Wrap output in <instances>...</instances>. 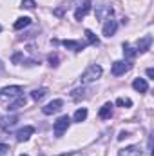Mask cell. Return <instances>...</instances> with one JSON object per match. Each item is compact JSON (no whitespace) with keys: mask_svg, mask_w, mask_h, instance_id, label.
<instances>
[{"mask_svg":"<svg viewBox=\"0 0 154 156\" xmlns=\"http://www.w3.org/2000/svg\"><path fill=\"white\" fill-rule=\"evenodd\" d=\"M102 73H103L102 66H96V64H93V66H89V67H87V69L82 73L80 82H82V83H91V82H96L98 78L102 76Z\"/></svg>","mask_w":154,"mask_h":156,"instance_id":"6da1fadb","label":"cell"},{"mask_svg":"<svg viewBox=\"0 0 154 156\" xmlns=\"http://www.w3.org/2000/svg\"><path fill=\"white\" fill-rule=\"evenodd\" d=\"M69 125H71V118L67 116V115H64V116H60L56 122H54V127H53V131H54V136H62L67 129H69Z\"/></svg>","mask_w":154,"mask_h":156,"instance_id":"7a4b0ae2","label":"cell"},{"mask_svg":"<svg viewBox=\"0 0 154 156\" xmlns=\"http://www.w3.org/2000/svg\"><path fill=\"white\" fill-rule=\"evenodd\" d=\"M62 107H64V102L62 100H53V102H49L47 105L42 107V113L44 115H54V113L62 111Z\"/></svg>","mask_w":154,"mask_h":156,"instance_id":"3957f363","label":"cell"},{"mask_svg":"<svg viewBox=\"0 0 154 156\" xmlns=\"http://www.w3.org/2000/svg\"><path fill=\"white\" fill-rule=\"evenodd\" d=\"M113 16V7L107 5V4H102V5H96V18L98 20H107Z\"/></svg>","mask_w":154,"mask_h":156,"instance_id":"277c9868","label":"cell"},{"mask_svg":"<svg viewBox=\"0 0 154 156\" xmlns=\"http://www.w3.org/2000/svg\"><path fill=\"white\" fill-rule=\"evenodd\" d=\"M129 69H131V64H129V62L118 60V62L113 64V75H114V76H121V75H125Z\"/></svg>","mask_w":154,"mask_h":156,"instance_id":"5b68a950","label":"cell"},{"mask_svg":"<svg viewBox=\"0 0 154 156\" xmlns=\"http://www.w3.org/2000/svg\"><path fill=\"white\" fill-rule=\"evenodd\" d=\"M33 133H35V127H33V125H26V127H22L20 131H16V134H15V136H16V140H18V142H27V140L31 138V134H33Z\"/></svg>","mask_w":154,"mask_h":156,"instance_id":"8992f818","label":"cell"},{"mask_svg":"<svg viewBox=\"0 0 154 156\" xmlns=\"http://www.w3.org/2000/svg\"><path fill=\"white\" fill-rule=\"evenodd\" d=\"M16 122H18V116H16V115H11V116H2V118H0V129L9 131V129H13V127L16 125Z\"/></svg>","mask_w":154,"mask_h":156,"instance_id":"52a82bcc","label":"cell"},{"mask_svg":"<svg viewBox=\"0 0 154 156\" xmlns=\"http://www.w3.org/2000/svg\"><path fill=\"white\" fill-rule=\"evenodd\" d=\"M22 93H24V89H22L20 85H7V87H4V89L0 91V94H4V96H9V98L20 96Z\"/></svg>","mask_w":154,"mask_h":156,"instance_id":"ba28073f","label":"cell"},{"mask_svg":"<svg viewBox=\"0 0 154 156\" xmlns=\"http://www.w3.org/2000/svg\"><path fill=\"white\" fill-rule=\"evenodd\" d=\"M116 29H118V22L113 20V18H107L105 24H103L102 33H103V37H113V35L116 33Z\"/></svg>","mask_w":154,"mask_h":156,"instance_id":"9c48e42d","label":"cell"},{"mask_svg":"<svg viewBox=\"0 0 154 156\" xmlns=\"http://www.w3.org/2000/svg\"><path fill=\"white\" fill-rule=\"evenodd\" d=\"M151 44H152V37H151V35H145L143 38L138 40V44H136V51H138V53H145V51L151 49Z\"/></svg>","mask_w":154,"mask_h":156,"instance_id":"30bf717a","label":"cell"},{"mask_svg":"<svg viewBox=\"0 0 154 156\" xmlns=\"http://www.w3.org/2000/svg\"><path fill=\"white\" fill-rule=\"evenodd\" d=\"M91 11V0H85L80 7H78L76 11H75V16H76V20H82L83 16H87V13Z\"/></svg>","mask_w":154,"mask_h":156,"instance_id":"8fae6325","label":"cell"},{"mask_svg":"<svg viewBox=\"0 0 154 156\" xmlns=\"http://www.w3.org/2000/svg\"><path fill=\"white\" fill-rule=\"evenodd\" d=\"M118 156H142V149L138 145H131V147H125V149H120Z\"/></svg>","mask_w":154,"mask_h":156,"instance_id":"7c38bea8","label":"cell"},{"mask_svg":"<svg viewBox=\"0 0 154 156\" xmlns=\"http://www.w3.org/2000/svg\"><path fill=\"white\" fill-rule=\"evenodd\" d=\"M132 87H134L138 93H145V91L149 89V83H147L145 78H136V80L132 82Z\"/></svg>","mask_w":154,"mask_h":156,"instance_id":"4fadbf2b","label":"cell"},{"mask_svg":"<svg viewBox=\"0 0 154 156\" xmlns=\"http://www.w3.org/2000/svg\"><path fill=\"white\" fill-rule=\"evenodd\" d=\"M26 104H27V98L20 94L13 104H9V105H7V109H9V111H16V109H20V107H26Z\"/></svg>","mask_w":154,"mask_h":156,"instance_id":"5bb4252c","label":"cell"},{"mask_svg":"<svg viewBox=\"0 0 154 156\" xmlns=\"http://www.w3.org/2000/svg\"><path fill=\"white\" fill-rule=\"evenodd\" d=\"M62 44H64L67 49H71V51H76V53H78V51H82V49L85 47V44H82V42H76V40H64Z\"/></svg>","mask_w":154,"mask_h":156,"instance_id":"9a60e30c","label":"cell"},{"mask_svg":"<svg viewBox=\"0 0 154 156\" xmlns=\"http://www.w3.org/2000/svg\"><path fill=\"white\" fill-rule=\"evenodd\" d=\"M113 115V104L109 102V104H105L102 109H100V113H98V116L102 118V120H107V118H111Z\"/></svg>","mask_w":154,"mask_h":156,"instance_id":"2e32d148","label":"cell"},{"mask_svg":"<svg viewBox=\"0 0 154 156\" xmlns=\"http://www.w3.org/2000/svg\"><path fill=\"white\" fill-rule=\"evenodd\" d=\"M29 24H31V18H29V16H22V18H18V20L15 22V26H13V27H15L16 31H20V29L27 27Z\"/></svg>","mask_w":154,"mask_h":156,"instance_id":"e0dca14e","label":"cell"},{"mask_svg":"<svg viewBox=\"0 0 154 156\" xmlns=\"http://www.w3.org/2000/svg\"><path fill=\"white\" fill-rule=\"evenodd\" d=\"M45 96H47V89H45V87H42V89H35V91L31 93V98H33V100H37V102L44 100Z\"/></svg>","mask_w":154,"mask_h":156,"instance_id":"ac0fdd59","label":"cell"},{"mask_svg":"<svg viewBox=\"0 0 154 156\" xmlns=\"http://www.w3.org/2000/svg\"><path fill=\"white\" fill-rule=\"evenodd\" d=\"M123 55H125V58H129V60H131V58H134V56L138 55V51H136L134 47H131V45L125 42V44H123Z\"/></svg>","mask_w":154,"mask_h":156,"instance_id":"d6986e66","label":"cell"},{"mask_svg":"<svg viewBox=\"0 0 154 156\" xmlns=\"http://www.w3.org/2000/svg\"><path fill=\"white\" fill-rule=\"evenodd\" d=\"M85 37H87V42H89L91 45H100V40H98V37H96L93 31L85 29Z\"/></svg>","mask_w":154,"mask_h":156,"instance_id":"ffe728a7","label":"cell"},{"mask_svg":"<svg viewBox=\"0 0 154 156\" xmlns=\"http://www.w3.org/2000/svg\"><path fill=\"white\" fill-rule=\"evenodd\" d=\"M85 118H87V109H85V107L78 109L76 113H75V122H78V123H82Z\"/></svg>","mask_w":154,"mask_h":156,"instance_id":"44dd1931","label":"cell"},{"mask_svg":"<svg viewBox=\"0 0 154 156\" xmlns=\"http://www.w3.org/2000/svg\"><path fill=\"white\" fill-rule=\"evenodd\" d=\"M116 105H120V107H131L132 102H131V98H118L116 100Z\"/></svg>","mask_w":154,"mask_h":156,"instance_id":"7402d4cb","label":"cell"},{"mask_svg":"<svg viewBox=\"0 0 154 156\" xmlns=\"http://www.w3.org/2000/svg\"><path fill=\"white\" fill-rule=\"evenodd\" d=\"M83 93H85V89H75V91L71 93V96H73V100H80V98L85 96Z\"/></svg>","mask_w":154,"mask_h":156,"instance_id":"603a6c76","label":"cell"},{"mask_svg":"<svg viewBox=\"0 0 154 156\" xmlns=\"http://www.w3.org/2000/svg\"><path fill=\"white\" fill-rule=\"evenodd\" d=\"M35 5H37L35 0H22V7H26V9H35Z\"/></svg>","mask_w":154,"mask_h":156,"instance_id":"cb8c5ba5","label":"cell"},{"mask_svg":"<svg viewBox=\"0 0 154 156\" xmlns=\"http://www.w3.org/2000/svg\"><path fill=\"white\" fill-rule=\"evenodd\" d=\"M24 60V55L22 53H15L13 55V64H18V62H22Z\"/></svg>","mask_w":154,"mask_h":156,"instance_id":"d4e9b609","label":"cell"},{"mask_svg":"<svg viewBox=\"0 0 154 156\" xmlns=\"http://www.w3.org/2000/svg\"><path fill=\"white\" fill-rule=\"evenodd\" d=\"M49 66H53V67L58 66V56H56V55H51V56H49Z\"/></svg>","mask_w":154,"mask_h":156,"instance_id":"484cf974","label":"cell"},{"mask_svg":"<svg viewBox=\"0 0 154 156\" xmlns=\"http://www.w3.org/2000/svg\"><path fill=\"white\" fill-rule=\"evenodd\" d=\"M7 151H9V145H5V144H0V156L7 154Z\"/></svg>","mask_w":154,"mask_h":156,"instance_id":"4316f807","label":"cell"},{"mask_svg":"<svg viewBox=\"0 0 154 156\" xmlns=\"http://www.w3.org/2000/svg\"><path fill=\"white\" fill-rule=\"evenodd\" d=\"M125 138H129V133H127V131H121V133L118 134V140L121 142V140H125Z\"/></svg>","mask_w":154,"mask_h":156,"instance_id":"83f0119b","label":"cell"},{"mask_svg":"<svg viewBox=\"0 0 154 156\" xmlns=\"http://www.w3.org/2000/svg\"><path fill=\"white\" fill-rule=\"evenodd\" d=\"M58 156H82V153L75 151V153H64V154H58Z\"/></svg>","mask_w":154,"mask_h":156,"instance_id":"f1b7e54d","label":"cell"},{"mask_svg":"<svg viewBox=\"0 0 154 156\" xmlns=\"http://www.w3.org/2000/svg\"><path fill=\"white\" fill-rule=\"evenodd\" d=\"M147 76H149V78H154V69H151V67L147 69Z\"/></svg>","mask_w":154,"mask_h":156,"instance_id":"f546056e","label":"cell"},{"mask_svg":"<svg viewBox=\"0 0 154 156\" xmlns=\"http://www.w3.org/2000/svg\"><path fill=\"white\" fill-rule=\"evenodd\" d=\"M0 31H2V26H0Z\"/></svg>","mask_w":154,"mask_h":156,"instance_id":"4dcf8cb0","label":"cell"},{"mask_svg":"<svg viewBox=\"0 0 154 156\" xmlns=\"http://www.w3.org/2000/svg\"><path fill=\"white\" fill-rule=\"evenodd\" d=\"M22 156H27V154H22Z\"/></svg>","mask_w":154,"mask_h":156,"instance_id":"1f68e13d","label":"cell"},{"mask_svg":"<svg viewBox=\"0 0 154 156\" xmlns=\"http://www.w3.org/2000/svg\"><path fill=\"white\" fill-rule=\"evenodd\" d=\"M0 96H2V94H0Z\"/></svg>","mask_w":154,"mask_h":156,"instance_id":"d6a6232c","label":"cell"}]
</instances>
